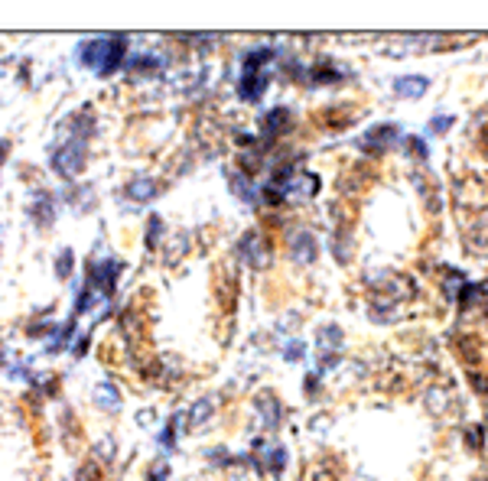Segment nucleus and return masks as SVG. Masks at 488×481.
<instances>
[{
	"instance_id": "nucleus-1",
	"label": "nucleus",
	"mask_w": 488,
	"mask_h": 481,
	"mask_svg": "<svg viewBox=\"0 0 488 481\" xmlns=\"http://www.w3.org/2000/svg\"><path fill=\"white\" fill-rule=\"evenodd\" d=\"M127 39L124 36H104V39H88L78 46V62L95 69L98 75H111L121 62H124Z\"/></svg>"
},
{
	"instance_id": "nucleus-2",
	"label": "nucleus",
	"mask_w": 488,
	"mask_h": 481,
	"mask_svg": "<svg viewBox=\"0 0 488 481\" xmlns=\"http://www.w3.org/2000/svg\"><path fill=\"white\" fill-rule=\"evenodd\" d=\"M82 166H85V143H78V137H72L52 153V169L59 176H75Z\"/></svg>"
},
{
	"instance_id": "nucleus-3",
	"label": "nucleus",
	"mask_w": 488,
	"mask_h": 481,
	"mask_svg": "<svg viewBox=\"0 0 488 481\" xmlns=\"http://www.w3.org/2000/svg\"><path fill=\"white\" fill-rule=\"evenodd\" d=\"M121 277V260H95L88 267V290H104V293H114V283Z\"/></svg>"
},
{
	"instance_id": "nucleus-4",
	"label": "nucleus",
	"mask_w": 488,
	"mask_h": 481,
	"mask_svg": "<svg viewBox=\"0 0 488 481\" xmlns=\"http://www.w3.org/2000/svg\"><path fill=\"white\" fill-rule=\"evenodd\" d=\"M238 257L244 260L248 267H267V257H270V254H267V247L261 244V235L251 231V235H244L238 241Z\"/></svg>"
},
{
	"instance_id": "nucleus-5",
	"label": "nucleus",
	"mask_w": 488,
	"mask_h": 481,
	"mask_svg": "<svg viewBox=\"0 0 488 481\" xmlns=\"http://www.w3.org/2000/svg\"><path fill=\"white\" fill-rule=\"evenodd\" d=\"M397 134H401V127H397V124L375 127V130H368V134H364L362 150H371V153H377V150H384L388 143H394V140H397Z\"/></svg>"
},
{
	"instance_id": "nucleus-6",
	"label": "nucleus",
	"mask_w": 488,
	"mask_h": 481,
	"mask_svg": "<svg viewBox=\"0 0 488 481\" xmlns=\"http://www.w3.org/2000/svg\"><path fill=\"white\" fill-rule=\"evenodd\" d=\"M290 257L297 263H313L316 260V237L310 231H300V235L290 237Z\"/></svg>"
},
{
	"instance_id": "nucleus-7",
	"label": "nucleus",
	"mask_w": 488,
	"mask_h": 481,
	"mask_svg": "<svg viewBox=\"0 0 488 481\" xmlns=\"http://www.w3.org/2000/svg\"><path fill=\"white\" fill-rule=\"evenodd\" d=\"M267 91V75L264 72H244L238 82V95L244 101H261V95Z\"/></svg>"
},
{
	"instance_id": "nucleus-8",
	"label": "nucleus",
	"mask_w": 488,
	"mask_h": 481,
	"mask_svg": "<svg viewBox=\"0 0 488 481\" xmlns=\"http://www.w3.org/2000/svg\"><path fill=\"white\" fill-rule=\"evenodd\" d=\"M426 88H430V82H426L423 75H404V78L394 82V95L397 98H420Z\"/></svg>"
},
{
	"instance_id": "nucleus-9",
	"label": "nucleus",
	"mask_w": 488,
	"mask_h": 481,
	"mask_svg": "<svg viewBox=\"0 0 488 481\" xmlns=\"http://www.w3.org/2000/svg\"><path fill=\"white\" fill-rule=\"evenodd\" d=\"M290 124V111L287 108H274V111L264 114V137L274 140L277 134H283V127Z\"/></svg>"
},
{
	"instance_id": "nucleus-10",
	"label": "nucleus",
	"mask_w": 488,
	"mask_h": 481,
	"mask_svg": "<svg viewBox=\"0 0 488 481\" xmlns=\"http://www.w3.org/2000/svg\"><path fill=\"white\" fill-rule=\"evenodd\" d=\"M156 192H160V185L153 183V179H147V176H140V179H134V183H127V196L134 198V202H150Z\"/></svg>"
},
{
	"instance_id": "nucleus-11",
	"label": "nucleus",
	"mask_w": 488,
	"mask_h": 481,
	"mask_svg": "<svg viewBox=\"0 0 488 481\" xmlns=\"http://www.w3.org/2000/svg\"><path fill=\"white\" fill-rule=\"evenodd\" d=\"M49 211H52V198L49 196H39L36 202L30 205V218H33L36 224H49V218H52Z\"/></svg>"
},
{
	"instance_id": "nucleus-12",
	"label": "nucleus",
	"mask_w": 488,
	"mask_h": 481,
	"mask_svg": "<svg viewBox=\"0 0 488 481\" xmlns=\"http://www.w3.org/2000/svg\"><path fill=\"white\" fill-rule=\"evenodd\" d=\"M257 407H261V413L267 417V426H277V423H280V403H277L270 394H264Z\"/></svg>"
},
{
	"instance_id": "nucleus-13",
	"label": "nucleus",
	"mask_w": 488,
	"mask_h": 481,
	"mask_svg": "<svg viewBox=\"0 0 488 481\" xmlns=\"http://www.w3.org/2000/svg\"><path fill=\"white\" fill-rule=\"evenodd\" d=\"M209 417H212V400H209V397H202L199 403L192 407L189 420H192V426H202V423H209Z\"/></svg>"
},
{
	"instance_id": "nucleus-14",
	"label": "nucleus",
	"mask_w": 488,
	"mask_h": 481,
	"mask_svg": "<svg viewBox=\"0 0 488 481\" xmlns=\"http://www.w3.org/2000/svg\"><path fill=\"white\" fill-rule=\"evenodd\" d=\"M338 342H342V332H338L336 325L319 329V348H338Z\"/></svg>"
},
{
	"instance_id": "nucleus-15",
	"label": "nucleus",
	"mask_w": 488,
	"mask_h": 481,
	"mask_svg": "<svg viewBox=\"0 0 488 481\" xmlns=\"http://www.w3.org/2000/svg\"><path fill=\"white\" fill-rule=\"evenodd\" d=\"M283 462H287V449H283V445H277V449H274V456H270V471H274V475H280V469H283Z\"/></svg>"
},
{
	"instance_id": "nucleus-16",
	"label": "nucleus",
	"mask_w": 488,
	"mask_h": 481,
	"mask_svg": "<svg viewBox=\"0 0 488 481\" xmlns=\"http://www.w3.org/2000/svg\"><path fill=\"white\" fill-rule=\"evenodd\" d=\"M450 127H452V117H443V114H437V117L430 121V130H433V134H443V130H450Z\"/></svg>"
},
{
	"instance_id": "nucleus-17",
	"label": "nucleus",
	"mask_w": 488,
	"mask_h": 481,
	"mask_svg": "<svg viewBox=\"0 0 488 481\" xmlns=\"http://www.w3.org/2000/svg\"><path fill=\"white\" fill-rule=\"evenodd\" d=\"M69 270H72V250H62L59 254V277H69Z\"/></svg>"
},
{
	"instance_id": "nucleus-18",
	"label": "nucleus",
	"mask_w": 488,
	"mask_h": 481,
	"mask_svg": "<svg viewBox=\"0 0 488 481\" xmlns=\"http://www.w3.org/2000/svg\"><path fill=\"white\" fill-rule=\"evenodd\" d=\"M283 355H287L290 361H300V358H303V345H300V342H293V345H290Z\"/></svg>"
},
{
	"instance_id": "nucleus-19",
	"label": "nucleus",
	"mask_w": 488,
	"mask_h": 481,
	"mask_svg": "<svg viewBox=\"0 0 488 481\" xmlns=\"http://www.w3.org/2000/svg\"><path fill=\"white\" fill-rule=\"evenodd\" d=\"M410 150L417 153V156H420V160H426V147H423V140H417V137H413V140H410Z\"/></svg>"
},
{
	"instance_id": "nucleus-20",
	"label": "nucleus",
	"mask_w": 488,
	"mask_h": 481,
	"mask_svg": "<svg viewBox=\"0 0 488 481\" xmlns=\"http://www.w3.org/2000/svg\"><path fill=\"white\" fill-rule=\"evenodd\" d=\"M7 147H10V143H7V140H0V166H3V156H7Z\"/></svg>"
},
{
	"instance_id": "nucleus-21",
	"label": "nucleus",
	"mask_w": 488,
	"mask_h": 481,
	"mask_svg": "<svg viewBox=\"0 0 488 481\" xmlns=\"http://www.w3.org/2000/svg\"><path fill=\"white\" fill-rule=\"evenodd\" d=\"M0 358H3V355H0Z\"/></svg>"
}]
</instances>
